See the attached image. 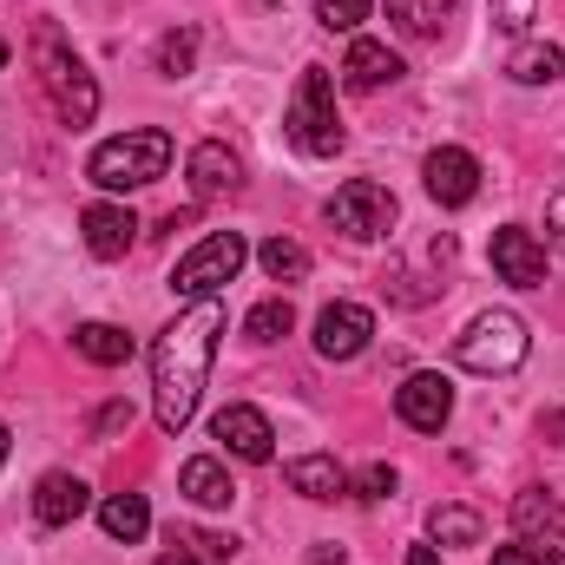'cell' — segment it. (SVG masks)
I'll return each mask as SVG.
<instances>
[{"mask_svg": "<svg viewBox=\"0 0 565 565\" xmlns=\"http://www.w3.org/2000/svg\"><path fill=\"white\" fill-rule=\"evenodd\" d=\"M427 533H434V546H480V513L473 507H434Z\"/></svg>", "mask_w": 565, "mask_h": 565, "instance_id": "603a6c76", "label": "cell"}, {"mask_svg": "<svg viewBox=\"0 0 565 565\" xmlns=\"http://www.w3.org/2000/svg\"><path fill=\"white\" fill-rule=\"evenodd\" d=\"M164 171H171V139L151 132V126L93 145V158H86V178H93L99 191H145V184H158Z\"/></svg>", "mask_w": 565, "mask_h": 565, "instance_id": "3957f363", "label": "cell"}, {"mask_svg": "<svg viewBox=\"0 0 565 565\" xmlns=\"http://www.w3.org/2000/svg\"><path fill=\"white\" fill-rule=\"evenodd\" d=\"M257 264L270 270V282H302L309 277V250H302L296 237H270V244H257Z\"/></svg>", "mask_w": 565, "mask_h": 565, "instance_id": "cb8c5ba5", "label": "cell"}, {"mask_svg": "<svg viewBox=\"0 0 565 565\" xmlns=\"http://www.w3.org/2000/svg\"><path fill=\"white\" fill-rule=\"evenodd\" d=\"M369 335H375V316L362 302H329L316 316V355L322 362H355L369 349Z\"/></svg>", "mask_w": 565, "mask_h": 565, "instance_id": "9c48e42d", "label": "cell"}, {"mask_svg": "<svg viewBox=\"0 0 565 565\" xmlns=\"http://www.w3.org/2000/svg\"><path fill=\"white\" fill-rule=\"evenodd\" d=\"M342 79H349L355 93H375V86H395V79H402V60H395L382 40H355L349 60H342Z\"/></svg>", "mask_w": 565, "mask_h": 565, "instance_id": "e0dca14e", "label": "cell"}, {"mask_svg": "<svg viewBox=\"0 0 565 565\" xmlns=\"http://www.w3.org/2000/svg\"><path fill=\"white\" fill-rule=\"evenodd\" d=\"M493 565H546V559H540L533 546H500V553H493Z\"/></svg>", "mask_w": 565, "mask_h": 565, "instance_id": "4dcf8cb0", "label": "cell"}, {"mask_svg": "<svg viewBox=\"0 0 565 565\" xmlns=\"http://www.w3.org/2000/svg\"><path fill=\"white\" fill-rule=\"evenodd\" d=\"M282 480H289V493H302V500H342V493H349V473H342L335 454H296V460L282 467Z\"/></svg>", "mask_w": 565, "mask_h": 565, "instance_id": "5bb4252c", "label": "cell"}, {"mask_svg": "<svg viewBox=\"0 0 565 565\" xmlns=\"http://www.w3.org/2000/svg\"><path fill=\"white\" fill-rule=\"evenodd\" d=\"M526 355H533V335H526V322H520L513 309H487V316H473L467 335L454 342V362L473 369V375H513Z\"/></svg>", "mask_w": 565, "mask_h": 565, "instance_id": "277c9868", "label": "cell"}, {"mask_svg": "<svg viewBox=\"0 0 565 565\" xmlns=\"http://www.w3.org/2000/svg\"><path fill=\"white\" fill-rule=\"evenodd\" d=\"M349 493H355V500H388V493H395V467H388V460L362 467V473L349 480Z\"/></svg>", "mask_w": 565, "mask_h": 565, "instance_id": "83f0119b", "label": "cell"}, {"mask_svg": "<svg viewBox=\"0 0 565 565\" xmlns=\"http://www.w3.org/2000/svg\"><path fill=\"white\" fill-rule=\"evenodd\" d=\"M408 565H440V553H434V546H415V553H408Z\"/></svg>", "mask_w": 565, "mask_h": 565, "instance_id": "e575fe53", "label": "cell"}, {"mask_svg": "<svg viewBox=\"0 0 565 565\" xmlns=\"http://www.w3.org/2000/svg\"><path fill=\"white\" fill-rule=\"evenodd\" d=\"M99 526L113 533V540H145V526H151V507H145V493H113L106 507H99Z\"/></svg>", "mask_w": 565, "mask_h": 565, "instance_id": "44dd1931", "label": "cell"}, {"mask_svg": "<svg viewBox=\"0 0 565 565\" xmlns=\"http://www.w3.org/2000/svg\"><path fill=\"white\" fill-rule=\"evenodd\" d=\"M79 231H86V250L113 264V257H126V250H132V237H139V217H132L126 204H86Z\"/></svg>", "mask_w": 565, "mask_h": 565, "instance_id": "4fadbf2b", "label": "cell"}, {"mask_svg": "<svg viewBox=\"0 0 565 565\" xmlns=\"http://www.w3.org/2000/svg\"><path fill=\"white\" fill-rule=\"evenodd\" d=\"M191 60H198V33H164V40H158V73H164V79H184Z\"/></svg>", "mask_w": 565, "mask_h": 565, "instance_id": "484cf974", "label": "cell"}, {"mask_svg": "<svg viewBox=\"0 0 565 565\" xmlns=\"http://www.w3.org/2000/svg\"><path fill=\"white\" fill-rule=\"evenodd\" d=\"M388 20L415 40H434L447 20H454V0H388Z\"/></svg>", "mask_w": 565, "mask_h": 565, "instance_id": "ffe728a7", "label": "cell"}, {"mask_svg": "<svg viewBox=\"0 0 565 565\" xmlns=\"http://www.w3.org/2000/svg\"><path fill=\"white\" fill-rule=\"evenodd\" d=\"M7 447H13V440H7V422H0V460H7Z\"/></svg>", "mask_w": 565, "mask_h": 565, "instance_id": "d590c367", "label": "cell"}, {"mask_svg": "<svg viewBox=\"0 0 565 565\" xmlns=\"http://www.w3.org/2000/svg\"><path fill=\"white\" fill-rule=\"evenodd\" d=\"M158 565H211V559H198V553H184V546H178V553H164Z\"/></svg>", "mask_w": 565, "mask_h": 565, "instance_id": "836d02e7", "label": "cell"}, {"mask_svg": "<svg viewBox=\"0 0 565 565\" xmlns=\"http://www.w3.org/2000/svg\"><path fill=\"white\" fill-rule=\"evenodd\" d=\"M493 270L513 282V289H540L546 282V244L533 231L507 224V231H493Z\"/></svg>", "mask_w": 565, "mask_h": 565, "instance_id": "7c38bea8", "label": "cell"}, {"mask_svg": "<svg viewBox=\"0 0 565 565\" xmlns=\"http://www.w3.org/2000/svg\"><path fill=\"white\" fill-rule=\"evenodd\" d=\"M244 257H250V244H244L237 231H211L198 250H184V257H178V270H171V296H184V302L217 296L224 282L244 270Z\"/></svg>", "mask_w": 565, "mask_h": 565, "instance_id": "8992f818", "label": "cell"}, {"mask_svg": "<svg viewBox=\"0 0 565 565\" xmlns=\"http://www.w3.org/2000/svg\"><path fill=\"white\" fill-rule=\"evenodd\" d=\"M329 224H335L342 237H355V244H375V237L395 231V191L375 184V178H349V184L329 198Z\"/></svg>", "mask_w": 565, "mask_h": 565, "instance_id": "52a82bcc", "label": "cell"}, {"mask_svg": "<svg viewBox=\"0 0 565 565\" xmlns=\"http://www.w3.org/2000/svg\"><path fill=\"white\" fill-rule=\"evenodd\" d=\"M540 20V0H493V26L500 33H526Z\"/></svg>", "mask_w": 565, "mask_h": 565, "instance_id": "f1b7e54d", "label": "cell"}, {"mask_svg": "<svg viewBox=\"0 0 565 565\" xmlns=\"http://www.w3.org/2000/svg\"><path fill=\"white\" fill-rule=\"evenodd\" d=\"M73 349H79L86 362H99V369L132 362V335H126V329H113V322H79V329H73Z\"/></svg>", "mask_w": 565, "mask_h": 565, "instance_id": "d6986e66", "label": "cell"}, {"mask_svg": "<svg viewBox=\"0 0 565 565\" xmlns=\"http://www.w3.org/2000/svg\"><path fill=\"white\" fill-rule=\"evenodd\" d=\"M217 335H224V302L204 296L151 342V422L164 434H184L198 415L211 362H217Z\"/></svg>", "mask_w": 565, "mask_h": 565, "instance_id": "6da1fadb", "label": "cell"}, {"mask_svg": "<svg viewBox=\"0 0 565 565\" xmlns=\"http://www.w3.org/2000/svg\"><path fill=\"white\" fill-rule=\"evenodd\" d=\"M33 66H40V86H46L53 113H60L66 126H93V113H99V79L79 66V53L66 46V33H60L53 20L33 26Z\"/></svg>", "mask_w": 565, "mask_h": 565, "instance_id": "7a4b0ae2", "label": "cell"}, {"mask_svg": "<svg viewBox=\"0 0 565 565\" xmlns=\"http://www.w3.org/2000/svg\"><path fill=\"white\" fill-rule=\"evenodd\" d=\"M132 422V408H106V415H99V434H113V427H126Z\"/></svg>", "mask_w": 565, "mask_h": 565, "instance_id": "1f68e13d", "label": "cell"}, {"mask_svg": "<svg viewBox=\"0 0 565 565\" xmlns=\"http://www.w3.org/2000/svg\"><path fill=\"white\" fill-rule=\"evenodd\" d=\"M395 415L415 427V434H440L447 415H454V388H447V375H408V382L395 388Z\"/></svg>", "mask_w": 565, "mask_h": 565, "instance_id": "8fae6325", "label": "cell"}, {"mask_svg": "<svg viewBox=\"0 0 565 565\" xmlns=\"http://www.w3.org/2000/svg\"><path fill=\"white\" fill-rule=\"evenodd\" d=\"M553 237H559V244H565V191H559V198H553Z\"/></svg>", "mask_w": 565, "mask_h": 565, "instance_id": "d6a6232c", "label": "cell"}, {"mask_svg": "<svg viewBox=\"0 0 565 565\" xmlns=\"http://www.w3.org/2000/svg\"><path fill=\"white\" fill-rule=\"evenodd\" d=\"M296 329V309H289V296H270V302H257L250 316H244V335L250 342H282Z\"/></svg>", "mask_w": 565, "mask_h": 565, "instance_id": "d4e9b609", "label": "cell"}, {"mask_svg": "<svg viewBox=\"0 0 565 565\" xmlns=\"http://www.w3.org/2000/svg\"><path fill=\"white\" fill-rule=\"evenodd\" d=\"M507 73H513L520 86H553V79L565 73V53H559V46H540V40H526V46L507 60Z\"/></svg>", "mask_w": 565, "mask_h": 565, "instance_id": "7402d4cb", "label": "cell"}, {"mask_svg": "<svg viewBox=\"0 0 565 565\" xmlns=\"http://www.w3.org/2000/svg\"><path fill=\"white\" fill-rule=\"evenodd\" d=\"M211 440H217L224 454L250 460V467H264V460L277 454V427H270V415H257L250 402H231V408H217V422H211Z\"/></svg>", "mask_w": 565, "mask_h": 565, "instance_id": "ba28073f", "label": "cell"}, {"mask_svg": "<svg viewBox=\"0 0 565 565\" xmlns=\"http://www.w3.org/2000/svg\"><path fill=\"white\" fill-rule=\"evenodd\" d=\"M282 132L296 151H309V158H335L342 151V119H335V86H329V73L322 66H302V79H296V99H289V119H282Z\"/></svg>", "mask_w": 565, "mask_h": 565, "instance_id": "5b68a950", "label": "cell"}, {"mask_svg": "<svg viewBox=\"0 0 565 565\" xmlns=\"http://www.w3.org/2000/svg\"><path fill=\"white\" fill-rule=\"evenodd\" d=\"M86 513V480L79 473H40L33 487V520L40 526H73Z\"/></svg>", "mask_w": 565, "mask_h": 565, "instance_id": "9a60e30c", "label": "cell"}, {"mask_svg": "<svg viewBox=\"0 0 565 565\" xmlns=\"http://www.w3.org/2000/svg\"><path fill=\"white\" fill-rule=\"evenodd\" d=\"M237 178H244V164H237L231 145L204 139L191 151V191H198V198H224V191H237Z\"/></svg>", "mask_w": 565, "mask_h": 565, "instance_id": "2e32d148", "label": "cell"}, {"mask_svg": "<svg viewBox=\"0 0 565 565\" xmlns=\"http://www.w3.org/2000/svg\"><path fill=\"white\" fill-rule=\"evenodd\" d=\"M369 7H375V0H316V20H322L329 33H355V26L369 20Z\"/></svg>", "mask_w": 565, "mask_h": 565, "instance_id": "4316f807", "label": "cell"}, {"mask_svg": "<svg viewBox=\"0 0 565 565\" xmlns=\"http://www.w3.org/2000/svg\"><path fill=\"white\" fill-rule=\"evenodd\" d=\"M184 546H198V559H237L244 553L231 533H184Z\"/></svg>", "mask_w": 565, "mask_h": 565, "instance_id": "f546056e", "label": "cell"}, {"mask_svg": "<svg viewBox=\"0 0 565 565\" xmlns=\"http://www.w3.org/2000/svg\"><path fill=\"white\" fill-rule=\"evenodd\" d=\"M0 66H7V40H0Z\"/></svg>", "mask_w": 565, "mask_h": 565, "instance_id": "8d00e7d4", "label": "cell"}, {"mask_svg": "<svg viewBox=\"0 0 565 565\" xmlns=\"http://www.w3.org/2000/svg\"><path fill=\"white\" fill-rule=\"evenodd\" d=\"M178 487H184V500H191V507H204V513H217V507H231V500H237V487H231V473H224V460H211V454H198V460H184V473H178Z\"/></svg>", "mask_w": 565, "mask_h": 565, "instance_id": "ac0fdd59", "label": "cell"}, {"mask_svg": "<svg viewBox=\"0 0 565 565\" xmlns=\"http://www.w3.org/2000/svg\"><path fill=\"white\" fill-rule=\"evenodd\" d=\"M422 178H427V198H434V204L460 211V204H473V191H480V158L460 151V145H440V151H427Z\"/></svg>", "mask_w": 565, "mask_h": 565, "instance_id": "30bf717a", "label": "cell"}]
</instances>
